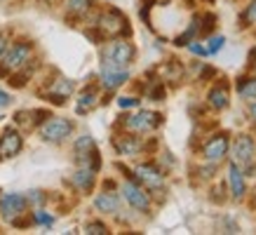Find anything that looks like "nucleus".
Listing matches in <instances>:
<instances>
[{"label":"nucleus","instance_id":"nucleus-1","mask_svg":"<svg viewBox=\"0 0 256 235\" xmlns=\"http://www.w3.org/2000/svg\"><path fill=\"white\" fill-rule=\"evenodd\" d=\"M134 56H136V50H134L132 42L113 38L101 50V66H106V68H127L134 62Z\"/></svg>","mask_w":256,"mask_h":235},{"label":"nucleus","instance_id":"nucleus-2","mask_svg":"<svg viewBox=\"0 0 256 235\" xmlns=\"http://www.w3.org/2000/svg\"><path fill=\"white\" fill-rule=\"evenodd\" d=\"M31 54H33V45L31 42H26V40H19L14 42L12 47L5 50V54L0 59V73L2 76H10V73H14V70L24 68L26 64L31 62Z\"/></svg>","mask_w":256,"mask_h":235},{"label":"nucleus","instance_id":"nucleus-3","mask_svg":"<svg viewBox=\"0 0 256 235\" xmlns=\"http://www.w3.org/2000/svg\"><path fill=\"white\" fill-rule=\"evenodd\" d=\"M73 130H76V125L68 118H50L40 125V139L47 144H62L73 134Z\"/></svg>","mask_w":256,"mask_h":235},{"label":"nucleus","instance_id":"nucleus-4","mask_svg":"<svg viewBox=\"0 0 256 235\" xmlns=\"http://www.w3.org/2000/svg\"><path fill=\"white\" fill-rule=\"evenodd\" d=\"M254 156H256V144L249 134H240L233 144V162L242 170H247V174H252L256 170L254 164Z\"/></svg>","mask_w":256,"mask_h":235},{"label":"nucleus","instance_id":"nucleus-5","mask_svg":"<svg viewBox=\"0 0 256 235\" xmlns=\"http://www.w3.org/2000/svg\"><path fill=\"white\" fill-rule=\"evenodd\" d=\"M99 31L101 36H108V38H118V36H127L130 33V22H127V16L120 12V10H106L104 14L99 16Z\"/></svg>","mask_w":256,"mask_h":235},{"label":"nucleus","instance_id":"nucleus-6","mask_svg":"<svg viewBox=\"0 0 256 235\" xmlns=\"http://www.w3.org/2000/svg\"><path fill=\"white\" fill-rule=\"evenodd\" d=\"M122 125L130 130V132H153L158 125H162V116L160 113H153V110H139L134 116H124Z\"/></svg>","mask_w":256,"mask_h":235},{"label":"nucleus","instance_id":"nucleus-7","mask_svg":"<svg viewBox=\"0 0 256 235\" xmlns=\"http://www.w3.org/2000/svg\"><path fill=\"white\" fill-rule=\"evenodd\" d=\"M26 204H28V200L22 193H5V196L0 198V216L12 224V221L19 219L24 212H26Z\"/></svg>","mask_w":256,"mask_h":235},{"label":"nucleus","instance_id":"nucleus-8","mask_svg":"<svg viewBox=\"0 0 256 235\" xmlns=\"http://www.w3.org/2000/svg\"><path fill=\"white\" fill-rule=\"evenodd\" d=\"M228 148H230V139H228V134L218 132V134H214L207 144H204V158H207L212 164H218L226 156H228Z\"/></svg>","mask_w":256,"mask_h":235},{"label":"nucleus","instance_id":"nucleus-9","mask_svg":"<svg viewBox=\"0 0 256 235\" xmlns=\"http://www.w3.org/2000/svg\"><path fill=\"white\" fill-rule=\"evenodd\" d=\"M122 196H124V200H127V202L132 204L134 210H139V212H148V210H150V198H148V193L139 186V184H134L132 179L122 184Z\"/></svg>","mask_w":256,"mask_h":235},{"label":"nucleus","instance_id":"nucleus-10","mask_svg":"<svg viewBox=\"0 0 256 235\" xmlns=\"http://www.w3.org/2000/svg\"><path fill=\"white\" fill-rule=\"evenodd\" d=\"M22 148H24L22 134L12 130V127H8L2 132V136H0V158H14L22 153Z\"/></svg>","mask_w":256,"mask_h":235},{"label":"nucleus","instance_id":"nucleus-11","mask_svg":"<svg viewBox=\"0 0 256 235\" xmlns=\"http://www.w3.org/2000/svg\"><path fill=\"white\" fill-rule=\"evenodd\" d=\"M136 179L141 184H146L148 188H162L164 184V176H162V170L156 167L153 162H144L136 167Z\"/></svg>","mask_w":256,"mask_h":235},{"label":"nucleus","instance_id":"nucleus-12","mask_svg":"<svg viewBox=\"0 0 256 235\" xmlns=\"http://www.w3.org/2000/svg\"><path fill=\"white\" fill-rule=\"evenodd\" d=\"M127 80H130L127 68H106V66H101V87L104 90L113 92L118 87H122Z\"/></svg>","mask_w":256,"mask_h":235},{"label":"nucleus","instance_id":"nucleus-13","mask_svg":"<svg viewBox=\"0 0 256 235\" xmlns=\"http://www.w3.org/2000/svg\"><path fill=\"white\" fill-rule=\"evenodd\" d=\"M228 190H230V198H233V200H242L244 193H247L244 174H242V170L235 162L228 167Z\"/></svg>","mask_w":256,"mask_h":235},{"label":"nucleus","instance_id":"nucleus-14","mask_svg":"<svg viewBox=\"0 0 256 235\" xmlns=\"http://www.w3.org/2000/svg\"><path fill=\"white\" fill-rule=\"evenodd\" d=\"M230 102V85L226 80H218L216 85L210 90V106L216 110H224Z\"/></svg>","mask_w":256,"mask_h":235},{"label":"nucleus","instance_id":"nucleus-15","mask_svg":"<svg viewBox=\"0 0 256 235\" xmlns=\"http://www.w3.org/2000/svg\"><path fill=\"white\" fill-rule=\"evenodd\" d=\"M70 94H73V82H70L68 78H59L47 90V99L52 104H64V99L70 96Z\"/></svg>","mask_w":256,"mask_h":235},{"label":"nucleus","instance_id":"nucleus-16","mask_svg":"<svg viewBox=\"0 0 256 235\" xmlns=\"http://www.w3.org/2000/svg\"><path fill=\"white\" fill-rule=\"evenodd\" d=\"M113 146L120 156H134V153H139L141 150V141L139 136H132V134H124V136H118L113 139Z\"/></svg>","mask_w":256,"mask_h":235},{"label":"nucleus","instance_id":"nucleus-17","mask_svg":"<svg viewBox=\"0 0 256 235\" xmlns=\"http://www.w3.org/2000/svg\"><path fill=\"white\" fill-rule=\"evenodd\" d=\"M94 207H96V212H104V214H116L120 210V198L116 193H99L94 198Z\"/></svg>","mask_w":256,"mask_h":235},{"label":"nucleus","instance_id":"nucleus-18","mask_svg":"<svg viewBox=\"0 0 256 235\" xmlns=\"http://www.w3.org/2000/svg\"><path fill=\"white\" fill-rule=\"evenodd\" d=\"M94 176H96V172H94L92 167H87V164H80L78 172L73 174V184L80 188V190H85V193H90L94 186Z\"/></svg>","mask_w":256,"mask_h":235},{"label":"nucleus","instance_id":"nucleus-19","mask_svg":"<svg viewBox=\"0 0 256 235\" xmlns=\"http://www.w3.org/2000/svg\"><path fill=\"white\" fill-rule=\"evenodd\" d=\"M45 118H50L47 110H19L14 116V122L22 127H36L40 122H45Z\"/></svg>","mask_w":256,"mask_h":235},{"label":"nucleus","instance_id":"nucleus-20","mask_svg":"<svg viewBox=\"0 0 256 235\" xmlns=\"http://www.w3.org/2000/svg\"><path fill=\"white\" fill-rule=\"evenodd\" d=\"M96 102H99V92H96V87H87V90H82V92H80L76 110H78V113H87L90 108H94V106H96Z\"/></svg>","mask_w":256,"mask_h":235},{"label":"nucleus","instance_id":"nucleus-21","mask_svg":"<svg viewBox=\"0 0 256 235\" xmlns=\"http://www.w3.org/2000/svg\"><path fill=\"white\" fill-rule=\"evenodd\" d=\"M238 94L242 99H256V76L238 80Z\"/></svg>","mask_w":256,"mask_h":235},{"label":"nucleus","instance_id":"nucleus-22","mask_svg":"<svg viewBox=\"0 0 256 235\" xmlns=\"http://www.w3.org/2000/svg\"><path fill=\"white\" fill-rule=\"evenodd\" d=\"M195 33H200V16L190 22V26L186 28V33H181V36H176V40H174V45H176V47H184V45H188V42H193Z\"/></svg>","mask_w":256,"mask_h":235},{"label":"nucleus","instance_id":"nucleus-23","mask_svg":"<svg viewBox=\"0 0 256 235\" xmlns=\"http://www.w3.org/2000/svg\"><path fill=\"white\" fill-rule=\"evenodd\" d=\"M90 5H92V0H68L66 10H68L70 16H82L90 10Z\"/></svg>","mask_w":256,"mask_h":235},{"label":"nucleus","instance_id":"nucleus-24","mask_svg":"<svg viewBox=\"0 0 256 235\" xmlns=\"http://www.w3.org/2000/svg\"><path fill=\"white\" fill-rule=\"evenodd\" d=\"M256 22V0H252L247 5V10L242 12V26H249V24Z\"/></svg>","mask_w":256,"mask_h":235},{"label":"nucleus","instance_id":"nucleus-25","mask_svg":"<svg viewBox=\"0 0 256 235\" xmlns=\"http://www.w3.org/2000/svg\"><path fill=\"white\" fill-rule=\"evenodd\" d=\"M200 19L204 22V24L200 26V33H202V36H207V33L214 31V26H216V14H212V12H210V14L200 16Z\"/></svg>","mask_w":256,"mask_h":235},{"label":"nucleus","instance_id":"nucleus-26","mask_svg":"<svg viewBox=\"0 0 256 235\" xmlns=\"http://www.w3.org/2000/svg\"><path fill=\"white\" fill-rule=\"evenodd\" d=\"M33 221H36V224H40V226H52V224H54V216L45 214L42 210H36V212H33Z\"/></svg>","mask_w":256,"mask_h":235},{"label":"nucleus","instance_id":"nucleus-27","mask_svg":"<svg viewBox=\"0 0 256 235\" xmlns=\"http://www.w3.org/2000/svg\"><path fill=\"white\" fill-rule=\"evenodd\" d=\"M85 233L87 235H106L108 228L104 226V224H99V221H94V224H87L85 226Z\"/></svg>","mask_w":256,"mask_h":235},{"label":"nucleus","instance_id":"nucleus-28","mask_svg":"<svg viewBox=\"0 0 256 235\" xmlns=\"http://www.w3.org/2000/svg\"><path fill=\"white\" fill-rule=\"evenodd\" d=\"M224 42H226L224 36H216V38H212V40H210V47H207V54H216V52H221V50H224Z\"/></svg>","mask_w":256,"mask_h":235},{"label":"nucleus","instance_id":"nucleus-29","mask_svg":"<svg viewBox=\"0 0 256 235\" xmlns=\"http://www.w3.org/2000/svg\"><path fill=\"white\" fill-rule=\"evenodd\" d=\"M148 99H153V102H162L164 99V87L160 85V82H156V85L148 90Z\"/></svg>","mask_w":256,"mask_h":235},{"label":"nucleus","instance_id":"nucleus-30","mask_svg":"<svg viewBox=\"0 0 256 235\" xmlns=\"http://www.w3.org/2000/svg\"><path fill=\"white\" fill-rule=\"evenodd\" d=\"M118 106H120V108H134V106H139V99H136V96H120V99H118Z\"/></svg>","mask_w":256,"mask_h":235},{"label":"nucleus","instance_id":"nucleus-31","mask_svg":"<svg viewBox=\"0 0 256 235\" xmlns=\"http://www.w3.org/2000/svg\"><path fill=\"white\" fill-rule=\"evenodd\" d=\"M26 200H28V202H33V204H42V202H45V193H42V190H28Z\"/></svg>","mask_w":256,"mask_h":235},{"label":"nucleus","instance_id":"nucleus-32","mask_svg":"<svg viewBox=\"0 0 256 235\" xmlns=\"http://www.w3.org/2000/svg\"><path fill=\"white\" fill-rule=\"evenodd\" d=\"M224 186H216V188H212V200H216V202H224Z\"/></svg>","mask_w":256,"mask_h":235},{"label":"nucleus","instance_id":"nucleus-33","mask_svg":"<svg viewBox=\"0 0 256 235\" xmlns=\"http://www.w3.org/2000/svg\"><path fill=\"white\" fill-rule=\"evenodd\" d=\"M188 47H190V52H193V54H200V56H204V54H207V50H204V47H202V45H195V42H190V45H188Z\"/></svg>","mask_w":256,"mask_h":235},{"label":"nucleus","instance_id":"nucleus-34","mask_svg":"<svg viewBox=\"0 0 256 235\" xmlns=\"http://www.w3.org/2000/svg\"><path fill=\"white\" fill-rule=\"evenodd\" d=\"M5 50H8V36L0 33V59H2V54H5Z\"/></svg>","mask_w":256,"mask_h":235},{"label":"nucleus","instance_id":"nucleus-35","mask_svg":"<svg viewBox=\"0 0 256 235\" xmlns=\"http://www.w3.org/2000/svg\"><path fill=\"white\" fill-rule=\"evenodd\" d=\"M12 102L10 99V94H5V92H0V106H8V104Z\"/></svg>","mask_w":256,"mask_h":235},{"label":"nucleus","instance_id":"nucleus-36","mask_svg":"<svg viewBox=\"0 0 256 235\" xmlns=\"http://www.w3.org/2000/svg\"><path fill=\"white\" fill-rule=\"evenodd\" d=\"M249 116H252V118H254V120H256V102L252 104V106H249Z\"/></svg>","mask_w":256,"mask_h":235},{"label":"nucleus","instance_id":"nucleus-37","mask_svg":"<svg viewBox=\"0 0 256 235\" xmlns=\"http://www.w3.org/2000/svg\"><path fill=\"white\" fill-rule=\"evenodd\" d=\"M204 2H216V0H204Z\"/></svg>","mask_w":256,"mask_h":235}]
</instances>
